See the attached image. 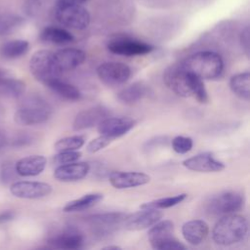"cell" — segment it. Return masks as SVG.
Listing matches in <instances>:
<instances>
[{"instance_id": "cell-1", "label": "cell", "mask_w": 250, "mask_h": 250, "mask_svg": "<svg viewBox=\"0 0 250 250\" xmlns=\"http://www.w3.org/2000/svg\"><path fill=\"white\" fill-rule=\"evenodd\" d=\"M166 85L178 96L193 97L199 103L208 102V95L202 79L185 69L181 63L170 66L164 74Z\"/></svg>"}, {"instance_id": "cell-2", "label": "cell", "mask_w": 250, "mask_h": 250, "mask_svg": "<svg viewBox=\"0 0 250 250\" xmlns=\"http://www.w3.org/2000/svg\"><path fill=\"white\" fill-rule=\"evenodd\" d=\"M248 231L245 217L237 214L222 216L212 229V238L216 244L229 246L242 241Z\"/></svg>"}, {"instance_id": "cell-3", "label": "cell", "mask_w": 250, "mask_h": 250, "mask_svg": "<svg viewBox=\"0 0 250 250\" xmlns=\"http://www.w3.org/2000/svg\"><path fill=\"white\" fill-rule=\"evenodd\" d=\"M181 65L200 79L213 80L221 76L224 69L222 57L213 51H199L187 57Z\"/></svg>"}, {"instance_id": "cell-4", "label": "cell", "mask_w": 250, "mask_h": 250, "mask_svg": "<svg viewBox=\"0 0 250 250\" xmlns=\"http://www.w3.org/2000/svg\"><path fill=\"white\" fill-rule=\"evenodd\" d=\"M52 115V107L40 96L25 98L15 112L14 118L19 125L32 126L47 122Z\"/></svg>"}, {"instance_id": "cell-5", "label": "cell", "mask_w": 250, "mask_h": 250, "mask_svg": "<svg viewBox=\"0 0 250 250\" xmlns=\"http://www.w3.org/2000/svg\"><path fill=\"white\" fill-rule=\"evenodd\" d=\"M174 224L170 220L158 221L147 232L151 247L155 250H182L186 246L173 236Z\"/></svg>"}, {"instance_id": "cell-6", "label": "cell", "mask_w": 250, "mask_h": 250, "mask_svg": "<svg viewBox=\"0 0 250 250\" xmlns=\"http://www.w3.org/2000/svg\"><path fill=\"white\" fill-rule=\"evenodd\" d=\"M243 205V194L229 190L211 197L206 204V211L211 216H224L239 211Z\"/></svg>"}, {"instance_id": "cell-7", "label": "cell", "mask_w": 250, "mask_h": 250, "mask_svg": "<svg viewBox=\"0 0 250 250\" xmlns=\"http://www.w3.org/2000/svg\"><path fill=\"white\" fill-rule=\"evenodd\" d=\"M29 69L33 77L44 85L60 74L54 61V53L49 50L36 51L30 61Z\"/></svg>"}, {"instance_id": "cell-8", "label": "cell", "mask_w": 250, "mask_h": 250, "mask_svg": "<svg viewBox=\"0 0 250 250\" xmlns=\"http://www.w3.org/2000/svg\"><path fill=\"white\" fill-rule=\"evenodd\" d=\"M55 17L61 24L72 29L82 30L90 23V14L81 5L56 8Z\"/></svg>"}, {"instance_id": "cell-9", "label": "cell", "mask_w": 250, "mask_h": 250, "mask_svg": "<svg viewBox=\"0 0 250 250\" xmlns=\"http://www.w3.org/2000/svg\"><path fill=\"white\" fill-rule=\"evenodd\" d=\"M127 214L123 212H105L94 214L87 217L86 222L91 227L94 234L102 237L111 233L117 226L126 219Z\"/></svg>"}, {"instance_id": "cell-10", "label": "cell", "mask_w": 250, "mask_h": 250, "mask_svg": "<svg viewBox=\"0 0 250 250\" xmlns=\"http://www.w3.org/2000/svg\"><path fill=\"white\" fill-rule=\"evenodd\" d=\"M97 75L104 84L117 86L125 83L129 79L131 68L122 62H106L98 66Z\"/></svg>"}, {"instance_id": "cell-11", "label": "cell", "mask_w": 250, "mask_h": 250, "mask_svg": "<svg viewBox=\"0 0 250 250\" xmlns=\"http://www.w3.org/2000/svg\"><path fill=\"white\" fill-rule=\"evenodd\" d=\"M47 243L54 248L74 250L83 246L84 236L76 228L66 226L52 233L48 237Z\"/></svg>"}, {"instance_id": "cell-12", "label": "cell", "mask_w": 250, "mask_h": 250, "mask_svg": "<svg viewBox=\"0 0 250 250\" xmlns=\"http://www.w3.org/2000/svg\"><path fill=\"white\" fill-rule=\"evenodd\" d=\"M109 52L126 57L143 56L153 51V46L131 38H116L107 43Z\"/></svg>"}, {"instance_id": "cell-13", "label": "cell", "mask_w": 250, "mask_h": 250, "mask_svg": "<svg viewBox=\"0 0 250 250\" xmlns=\"http://www.w3.org/2000/svg\"><path fill=\"white\" fill-rule=\"evenodd\" d=\"M10 191L18 198L38 199L49 195L52 192V186L43 182L20 181L11 185Z\"/></svg>"}, {"instance_id": "cell-14", "label": "cell", "mask_w": 250, "mask_h": 250, "mask_svg": "<svg viewBox=\"0 0 250 250\" xmlns=\"http://www.w3.org/2000/svg\"><path fill=\"white\" fill-rule=\"evenodd\" d=\"M163 217V213L155 208H142L141 211L127 215L124 220L125 229L128 230H142L150 228Z\"/></svg>"}, {"instance_id": "cell-15", "label": "cell", "mask_w": 250, "mask_h": 250, "mask_svg": "<svg viewBox=\"0 0 250 250\" xmlns=\"http://www.w3.org/2000/svg\"><path fill=\"white\" fill-rule=\"evenodd\" d=\"M135 125L136 121L130 117H106L98 124V131L114 140L127 134Z\"/></svg>"}, {"instance_id": "cell-16", "label": "cell", "mask_w": 250, "mask_h": 250, "mask_svg": "<svg viewBox=\"0 0 250 250\" xmlns=\"http://www.w3.org/2000/svg\"><path fill=\"white\" fill-rule=\"evenodd\" d=\"M110 111L103 105L93 106L80 111L74 118L72 128L74 131H81L98 125L103 119L109 116Z\"/></svg>"}, {"instance_id": "cell-17", "label": "cell", "mask_w": 250, "mask_h": 250, "mask_svg": "<svg viewBox=\"0 0 250 250\" xmlns=\"http://www.w3.org/2000/svg\"><path fill=\"white\" fill-rule=\"evenodd\" d=\"M86 54L76 48H64L54 53V61L59 73L69 71L84 62Z\"/></svg>"}, {"instance_id": "cell-18", "label": "cell", "mask_w": 250, "mask_h": 250, "mask_svg": "<svg viewBox=\"0 0 250 250\" xmlns=\"http://www.w3.org/2000/svg\"><path fill=\"white\" fill-rule=\"evenodd\" d=\"M183 165L188 170L202 173L220 172L226 167L222 161L217 160L210 152H202L187 158L183 161Z\"/></svg>"}, {"instance_id": "cell-19", "label": "cell", "mask_w": 250, "mask_h": 250, "mask_svg": "<svg viewBox=\"0 0 250 250\" xmlns=\"http://www.w3.org/2000/svg\"><path fill=\"white\" fill-rule=\"evenodd\" d=\"M150 181V177L143 172L116 171L109 175L110 185L117 189L131 188L144 186Z\"/></svg>"}, {"instance_id": "cell-20", "label": "cell", "mask_w": 250, "mask_h": 250, "mask_svg": "<svg viewBox=\"0 0 250 250\" xmlns=\"http://www.w3.org/2000/svg\"><path fill=\"white\" fill-rule=\"evenodd\" d=\"M90 172V165L86 162H71L59 165L54 172V177L61 182H76L85 178Z\"/></svg>"}, {"instance_id": "cell-21", "label": "cell", "mask_w": 250, "mask_h": 250, "mask_svg": "<svg viewBox=\"0 0 250 250\" xmlns=\"http://www.w3.org/2000/svg\"><path fill=\"white\" fill-rule=\"evenodd\" d=\"M209 233V227L203 220H191L182 227V234L187 242L191 245L202 243Z\"/></svg>"}, {"instance_id": "cell-22", "label": "cell", "mask_w": 250, "mask_h": 250, "mask_svg": "<svg viewBox=\"0 0 250 250\" xmlns=\"http://www.w3.org/2000/svg\"><path fill=\"white\" fill-rule=\"evenodd\" d=\"M47 164V159L43 155H29L21 158L15 163L19 176L33 177L41 174Z\"/></svg>"}, {"instance_id": "cell-23", "label": "cell", "mask_w": 250, "mask_h": 250, "mask_svg": "<svg viewBox=\"0 0 250 250\" xmlns=\"http://www.w3.org/2000/svg\"><path fill=\"white\" fill-rule=\"evenodd\" d=\"M149 93V87L144 82H135L122 90H120L117 94V99L126 104H135L145 97H146Z\"/></svg>"}, {"instance_id": "cell-24", "label": "cell", "mask_w": 250, "mask_h": 250, "mask_svg": "<svg viewBox=\"0 0 250 250\" xmlns=\"http://www.w3.org/2000/svg\"><path fill=\"white\" fill-rule=\"evenodd\" d=\"M45 86H47L50 90L56 93L62 99L67 101H78L81 99V92L72 84L67 83L59 79L58 77L49 80Z\"/></svg>"}, {"instance_id": "cell-25", "label": "cell", "mask_w": 250, "mask_h": 250, "mask_svg": "<svg viewBox=\"0 0 250 250\" xmlns=\"http://www.w3.org/2000/svg\"><path fill=\"white\" fill-rule=\"evenodd\" d=\"M229 88L232 93L248 102L250 100V73L244 71L233 75L229 80Z\"/></svg>"}, {"instance_id": "cell-26", "label": "cell", "mask_w": 250, "mask_h": 250, "mask_svg": "<svg viewBox=\"0 0 250 250\" xmlns=\"http://www.w3.org/2000/svg\"><path fill=\"white\" fill-rule=\"evenodd\" d=\"M104 198V195L102 193H87L77 199L71 200L67 202L63 207V212L71 213V212H80L87 210L93 206H95L97 203L102 201Z\"/></svg>"}, {"instance_id": "cell-27", "label": "cell", "mask_w": 250, "mask_h": 250, "mask_svg": "<svg viewBox=\"0 0 250 250\" xmlns=\"http://www.w3.org/2000/svg\"><path fill=\"white\" fill-rule=\"evenodd\" d=\"M40 39L44 42L62 45L72 42L74 40V37L69 31L63 28L56 26H47L41 31Z\"/></svg>"}, {"instance_id": "cell-28", "label": "cell", "mask_w": 250, "mask_h": 250, "mask_svg": "<svg viewBox=\"0 0 250 250\" xmlns=\"http://www.w3.org/2000/svg\"><path fill=\"white\" fill-rule=\"evenodd\" d=\"M25 92V84L10 74L0 77V95L8 98H19Z\"/></svg>"}, {"instance_id": "cell-29", "label": "cell", "mask_w": 250, "mask_h": 250, "mask_svg": "<svg viewBox=\"0 0 250 250\" xmlns=\"http://www.w3.org/2000/svg\"><path fill=\"white\" fill-rule=\"evenodd\" d=\"M29 43L26 40L17 39L4 43L0 48V55L4 59H17L27 53Z\"/></svg>"}, {"instance_id": "cell-30", "label": "cell", "mask_w": 250, "mask_h": 250, "mask_svg": "<svg viewBox=\"0 0 250 250\" xmlns=\"http://www.w3.org/2000/svg\"><path fill=\"white\" fill-rule=\"evenodd\" d=\"M23 19L15 14H2L0 15V35H9L21 26Z\"/></svg>"}, {"instance_id": "cell-31", "label": "cell", "mask_w": 250, "mask_h": 250, "mask_svg": "<svg viewBox=\"0 0 250 250\" xmlns=\"http://www.w3.org/2000/svg\"><path fill=\"white\" fill-rule=\"evenodd\" d=\"M187 193H180L174 196L169 197H163L159 199H155L149 202H146L141 205V208H155V209H166L173 206L178 205L182 201H184L187 198Z\"/></svg>"}, {"instance_id": "cell-32", "label": "cell", "mask_w": 250, "mask_h": 250, "mask_svg": "<svg viewBox=\"0 0 250 250\" xmlns=\"http://www.w3.org/2000/svg\"><path fill=\"white\" fill-rule=\"evenodd\" d=\"M85 143V140L82 136L75 135L62 138L56 142L54 147L55 150L59 151H69V150H77L80 148Z\"/></svg>"}, {"instance_id": "cell-33", "label": "cell", "mask_w": 250, "mask_h": 250, "mask_svg": "<svg viewBox=\"0 0 250 250\" xmlns=\"http://www.w3.org/2000/svg\"><path fill=\"white\" fill-rule=\"evenodd\" d=\"M18 176L15 163L5 160L0 163V182L4 185L12 183Z\"/></svg>"}, {"instance_id": "cell-34", "label": "cell", "mask_w": 250, "mask_h": 250, "mask_svg": "<svg viewBox=\"0 0 250 250\" xmlns=\"http://www.w3.org/2000/svg\"><path fill=\"white\" fill-rule=\"evenodd\" d=\"M193 146V142L189 137L177 136L172 140V148L180 154L188 152Z\"/></svg>"}, {"instance_id": "cell-35", "label": "cell", "mask_w": 250, "mask_h": 250, "mask_svg": "<svg viewBox=\"0 0 250 250\" xmlns=\"http://www.w3.org/2000/svg\"><path fill=\"white\" fill-rule=\"evenodd\" d=\"M81 157V152L76 150H69V151H59L53 157V162L57 165L67 164L71 162L77 161Z\"/></svg>"}, {"instance_id": "cell-36", "label": "cell", "mask_w": 250, "mask_h": 250, "mask_svg": "<svg viewBox=\"0 0 250 250\" xmlns=\"http://www.w3.org/2000/svg\"><path fill=\"white\" fill-rule=\"evenodd\" d=\"M112 141H113L112 138L104 136V135H101V136L93 139L92 141H90L86 146V149L90 153H95V152L104 148L105 146H107Z\"/></svg>"}, {"instance_id": "cell-37", "label": "cell", "mask_w": 250, "mask_h": 250, "mask_svg": "<svg viewBox=\"0 0 250 250\" xmlns=\"http://www.w3.org/2000/svg\"><path fill=\"white\" fill-rule=\"evenodd\" d=\"M32 141L33 138L31 135L27 133H20L17 136H15L14 139L11 141V146L14 147H22L30 145Z\"/></svg>"}, {"instance_id": "cell-38", "label": "cell", "mask_w": 250, "mask_h": 250, "mask_svg": "<svg viewBox=\"0 0 250 250\" xmlns=\"http://www.w3.org/2000/svg\"><path fill=\"white\" fill-rule=\"evenodd\" d=\"M240 45L247 57H249L250 52V32L249 27H245L240 33Z\"/></svg>"}, {"instance_id": "cell-39", "label": "cell", "mask_w": 250, "mask_h": 250, "mask_svg": "<svg viewBox=\"0 0 250 250\" xmlns=\"http://www.w3.org/2000/svg\"><path fill=\"white\" fill-rule=\"evenodd\" d=\"M41 3H42V0H25L24 10L26 14L29 16H34L38 12L41 6Z\"/></svg>"}, {"instance_id": "cell-40", "label": "cell", "mask_w": 250, "mask_h": 250, "mask_svg": "<svg viewBox=\"0 0 250 250\" xmlns=\"http://www.w3.org/2000/svg\"><path fill=\"white\" fill-rule=\"evenodd\" d=\"M88 0H57L56 8L64 7V6H74V5H82Z\"/></svg>"}, {"instance_id": "cell-41", "label": "cell", "mask_w": 250, "mask_h": 250, "mask_svg": "<svg viewBox=\"0 0 250 250\" xmlns=\"http://www.w3.org/2000/svg\"><path fill=\"white\" fill-rule=\"evenodd\" d=\"M16 217V213L13 210H6L0 213V225L6 224L12 221Z\"/></svg>"}, {"instance_id": "cell-42", "label": "cell", "mask_w": 250, "mask_h": 250, "mask_svg": "<svg viewBox=\"0 0 250 250\" xmlns=\"http://www.w3.org/2000/svg\"><path fill=\"white\" fill-rule=\"evenodd\" d=\"M7 144H8V138L6 134L2 130H0V151L6 147Z\"/></svg>"}, {"instance_id": "cell-43", "label": "cell", "mask_w": 250, "mask_h": 250, "mask_svg": "<svg viewBox=\"0 0 250 250\" xmlns=\"http://www.w3.org/2000/svg\"><path fill=\"white\" fill-rule=\"evenodd\" d=\"M103 249H108V250H110V249H115V250H117V249H120V247H119V246H112V245H109V246L104 247Z\"/></svg>"}, {"instance_id": "cell-44", "label": "cell", "mask_w": 250, "mask_h": 250, "mask_svg": "<svg viewBox=\"0 0 250 250\" xmlns=\"http://www.w3.org/2000/svg\"><path fill=\"white\" fill-rule=\"evenodd\" d=\"M9 73L7 72V71H5V70H3V69H0V77H2V76H5V75H8Z\"/></svg>"}]
</instances>
